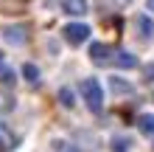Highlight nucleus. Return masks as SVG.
<instances>
[{
	"label": "nucleus",
	"mask_w": 154,
	"mask_h": 152,
	"mask_svg": "<svg viewBox=\"0 0 154 152\" xmlns=\"http://www.w3.org/2000/svg\"><path fill=\"white\" fill-rule=\"evenodd\" d=\"M14 70H3V85H14Z\"/></svg>",
	"instance_id": "16"
},
{
	"label": "nucleus",
	"mask_w": 154,
	"mask_h": 152,
	"mask_svg": "<svg viewBox=\"0 0 154 152\" xmlns=\"http://www.w3.org/2000/svg\"><path fill=\"white\" fill-rule=\"evenodd\" d=\"M11 110H14V96L0 90V113H11Z\"/></svg>",
	"instance_id": "10"
},
{
	"label": "nucleus",
	"mask_w": 154,
	"mask_h": 152,
	"mask_svg": "<svg viewBox=\"0 0 154 152\" xmlns=\"http://www.w3.org/2000/svg\"><path fill=\"white\" fill-rule=\"evenodd\" d=\"M112 62H115L118 68H126V70H129V68L137 65V57H134V53H129V51H115Z\"/></svg>",
	"instance_id": "6"
},
{
	"label": "nucleus",
	"mask_w": 154,
	"mask_h": 152,
	"mask_svg": "<svg viewBox=\"0 0 154 152\" xmlns=\"http://www.w3.org/2000/svg\"><path fill=\"white\" fill-rule=\"evenodd\" d=\"M0 70H3V53H0Z\"/></svg>",
	"instance_id": "19"
},
{
	"label": "nucleus",
	"mask_w": 154,
	"mask_h": 152,
	"mask_svg": "<svg viewBox=\"0 0 154 152\" xmlns=\"http://www.w3.org/2000/svg\"><path fill=\"white\" fill-rule=\"evenodd\" d=\"M62 37H65L70 45H81V42L90 37V25H84V23H67L65 28H62Z\"/></svg>",
	"instance_id": "2"
},
{
	"label": "nucleus",
	"mask_w": 154,
	"mask_h": 152,
	"mask_svg": "<svg viewBox=\"0 0 154 152\" xmlns=\"http://www.w3.org/2000/svg\"><path fill=\"white\" fill-rule=\"evenodd\" d=\"M3 37H6V42H11V45H23L25 40H28V34H25V28L23 25H8V28H3Z\"/></svg>",
	"instance_id": "4"
},
{
	"label": "nucleus",
	"mask_w": 154,
	"mask_h": 152,
	"mask_svg": "<svg viewBox=\"0 0 154 152\" xmlns=\"http://www.w3.org/2000/svg\"><path fill=\"white\" fill-rule=\"evenodd\" d=\"M56 152H79V147L67 144V141H56Z\"/></svg>",
	"instance_id": "15"
},
{
	"label": "nucleus",
	"mask_w": 154,
	"mask_h": 152,
	"mask_svg": "<svg viewBox=\"0 0 154 152\" xmlns=\"http://www.w3.org/2000/svg\"><path fill=\"white\" fill-rule=\"evenodd\" d=\"M109 87H112L115 93H134V87H132L129 82H121L118 76H112V79H109Z\"/></svg>",
	"instance_id": "9"
},
{
	"label": "nucleus",
	"mask_w": 154,
	"mask_h": 152,
	"mask_svg": "<svg viewBox=\"0 0 154 152\" xmlns=\"http://www.w3.org/2000/svg\"><path fill=\"white\" fill-rule=\"evenodd\" d=\"M23 76L28 79L31 85H37V82H39V68H37V65H31V62H28V65H23Z\"/></svg>",
	"instance_id": "11"
},
{
	"label": "nucleus",
	"mask_w": 154,
	"mask_h": 152,
	"mask_svg": "<svg viewBox=\"0 0 154 152\" xmlns=\"http://www.w3.org/2000/svg\"><path fill=\"white\" fill-rule=\"evenodd\" d=\"M59 102H62V107H67V110H70V107L76 104V99H73V90L62 87V90H59Z\"/></svg>",
	"instance_id": "12"
},
{
	"label": "nucleus",
	"mask_w": 154,
	"mask_h": 152,
	"mask_svg": "<svg viewBox=\"0 0 154 152\" xmlns=\"http://www.w3.org/2000/svg\"><path fill=\"white\" fill-rule=\"evenodd\" d=\"M137 127L143 135H154V115L151 113H143L140 118H137Z\"/></svg>",
	"instance_id": "8"
},
{
	"label": "nucleus",
	"mask_w": 154,
	"mask_h": 152,
	"mask_svg": "<svg viewBox=\"0 0 154 152\" xmlns=\"http://www.w3.org/2000/svg\"><path fill=\"white\" fill-rule=\"evenodd\" d=\"M62 11H67L73 17H81L87 11V3H84V0H62Z\"/></svg>",
	"instance_id": "7"
},
{
	"label": "nucleus",
	"mask_w": 154,
	"mask_h": 152,
	"mask_svg": "<svg viewBox=\"0 0 154 152\" xmlns=\"http://www.w3.org/2000/svg\"><path fill=\"white\" fill-rule=\"evenodd\" d=\"M149 79H154V65H151V68H146V82H149Z\"/></svg>",
	"instance_id": "17"
},
{
	"label": "nucleus",
	"mask_w": 154,
	"mask_h": 152,
	"mask_svg": "<svg viewBox=\"0 0 154 152\" xmlns=\"http://www.w3.org/2000/svg\"><path fill=\"white\" fill-rule=\"evenodd\" d=\"M129 147H132L129 138H115V141H112V149H115V152H126Z\"/></svg>",
	"instance_id": "14"
},
{
	"label": "nucleus",
	"mask_w": 154,
	"mask_h": 152,
	"mask_svg": "<svg viewBox=\"0 0 154 152\" xmlns=\"http://www.w3.org/2000/svg\"><path fill=\"white\" fill-rule=\"evenodd\" d=\"M81 99H84V104L93 113H101L104 110V90H101V85H98V79L87 76L84 82H81Z\"/></svg>",
	"instance_id": "1"
},
{
	"label": "nucleus",
	"mask_w": 154,
	"mask_h": 152,
	"mask_svg": "<svg viewBox=\"0 0 154 152\" xmlns=\"http://www.w3.org/2000/svg\"><path fill=\"white\" fill-rule=\"evenodd\" d=\"M137 25H140V34H143V37H151L154 25H151V20H149L146 14H140V17H137Z\"/></svg>",
	"instance_id": "13"
},
{
	"label": "nucleus",
	"mask_w": 154,
	"mask_h": 152,
	"mask_svg": "<svg viewBox=\"0 0 154 152\" xmlns=\"http://www.w3.org/2000/svg\"><path fill=\"white\" fill-rule=\"evenodd\" d=\"M90 59L95 65H104V62H112V48L104 45V42H93L90 45Z\"/></svg>",
	"instance_id": "3"
},
{
	"label": "nucleus",
	"mask_w": 154,
	"mask_h": 152,
	"mask_svg": "<svg viewBox=\"0 0 154 152\" xmlns=\"http://www.w3.org/2000/svg\"><path fill=\"white\" fill-rule=\"evenodd\" d=\"M146 6H149V11H154V0H146Z\"/></svg>",
	"instance_id": "18"
},
{
	"label": "nucleus",
	"mask_w": 154,
	"mask_h": 152,
	"mask_svg": "<svg viewBox=\"0 0 154 152\" xmlns=\"http://www.w3.org/2000/svg\"><path fill=\"white\" fill-rule=\"evenodd\" d=\"M17 147V138H14V132L6 127V124H0V152H11Z\"/></svg>",
	"instance_id": "5"
}]
</instances>
